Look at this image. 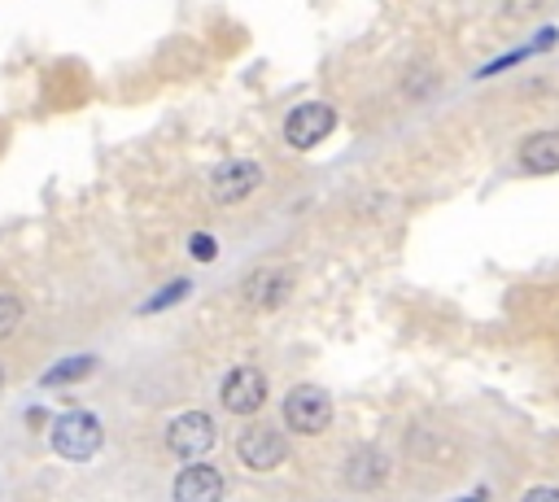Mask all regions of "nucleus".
Wrapping results in <instances>:
<instances>
[{"label": "nucleus", "instance_id": "1", "mask_svg": "<svg viewBox=\"0 0 559 502\" xmlns=\"http://www.w3.org/2000/svg\"><path fill=\"white\" fill-rule=\"evenodd\" d=\"M105 432H100V419L87 415V410H66L52 428H48V445L52 454L70 458V463H87L96 450H100Z\"/></svg>", "mask_w": 559, "mask_h": 502}, {"label": "nucleus", "instance_id": "2", "mask_svg": "<svg viewBox=\"0 0 559 502\" xmlns=\"http://www.w3.org/2000/svg\"><path fill=\"white\" fill-rule=\"evenodd\" d=\"M284 423L293 428V432H301V437H314V432H323L328 423H332V397L319 389V384H297V389H288V397H284Z\"/></svg>", "mask_w": 559, "mask_h": 502}, {"label": "nucleus", "instance_id": "3", "mask_svg": "<svg viewBox=\"0 0 559 502\" xmlns=\"http://www.w3.org/2000/svg\"><path fill=\"white\" fill-rule=\"evenodd\" d=\"M210 445H214V419H210L205 410H183V415L170 419V428H166V450H170L175 458L197 463Z\"/></svg>", "mask_w": 559, "mask_h": 502}, {"label": "nucleus", "instance_id": "4", "mask_svg": "<svg viewBox=\"0 0 559 502\" xmlns=\"http://www.w3.org/2000/svg\"><path fill=\"white\" fill-rule=\"evenodd\" d=\"M258 183H262V170H258V162H249V157H227V162H218V166L210 170V196H214L218 205L245 201Z\"/></svg>", "mask_w": 559, "mask_h": 502}, {"label": "nucleus", "instance_id": "5", "mask_svg": "<svg viewBox=\"0 0 559 502\" xmlns=\"http://www.w3.org/2000/svg\"><path fill=\"white\" fill-rule=\"evenodd\" d=\"M332 127H336V113H332L323 100H306V105H297V109L284 118V140H288L293 148H314L319 140L332 135Z\"/></svg>", "mask_w": 559, "mask_h": 502}, {"label": "nucleus", "instance_id": "6", "mask_svg": "<svg viewBox=\"0 0 559 502\" xmlns=\"http://www.w3.org/2000/svg\"><path fill=\"white\" fill-rule=\"evenodd\" d=\"M284 454H288V445L280 441V432L275 428H245L240 437H236V458L249 467V471H275L280 463H284Z\"/></svg>", "mask_w": 559, "mask_h": 502}, {"label": "nucleus", "instance_id": "7", "mask_svg": "<svg viewBox=\"0 0 559 502\" xmlns=\"http://www.w3.org/2000/svg\"><path fill=\"white\" fill-rule=\"evenodd\" d=\"M218 397H223V406H227L231 415H253V410L266 402V375L253 371V367H236V371H227Z\"/></svg>", "mask_w": 559, "mask_h": 502}, {"label": "nucleus", "instance_id": "8", "mask_svg": "<svg viewBox=\"0 0 559 502\" xmlns=\"http://www.w3.org/2000/svg\"><path fill=\"white\" fill-rule=\"evenodd\" d=\"M175 502H223V471L210 463H188L175 485H170Z\"/></svg>", "mask_w": 559, "mask_h": 502}, {"label": "nucleus", "instance_id": "9", "mask_svg": "<svg viewBox=\"0 0 559 502\" xmlns=\"http://www.w3.org/2000/svg\"><path fill=\"white\" fill-rule=\"evenodd\" d=\"M288 292H293V279H288V271H280V266H262V271H253V275L245 279V301H253L258 310L284 306Z\"/></svg>", "mask_w": 559, "mask_h": 502}, {"label": "nucleus", "instance_id": "10", "mask_svg": "<svg viewBox=\"0 0 559 502\" xmlns=\"http://www.w3.org/2000/svg\"><path fill=\"white\" fill-rule=\"evenodd\" d=\"M520 166L533 175H550L559 170V131H537L520 144Z\"/></svg>", "mask_w": 559, "mask_h": 502}, {"label": "nucleus", "instance_id": "11", "mask_svg": "<svg viewBox=\"0 0 559 502\" xmlns=\"http://www.w3.org/2000/svg\"><path fill=\"white\" fill-rule=\"evenodd\" d=\"M380 476H384V458H380L376 450H358V454L345 463V485H354V489H371Z\"/></svg>", "mask_w": 559, "mask_h": 502}, {"label": "nucleus", "instance_id": "12", "mask_svg": "<svg viewBox=\"0 0 559 502\" xmlns=\"http://www.w3.org/2000/svg\"><path fill=\"white\" fill-rule=\"evenodd\" d=\"M92 367H96L92 358H61V362H57V367L44 375V389H57V384H74V380H83Z\"/></svg>", "mask_w": 559, "mask_h": 502}, {"label": "nucleus", "instance_id": "13", "mask_svg": "<svg viewBox=\"0 0 559 502\" xmlns=\"http://www.w3.org/2000/svg\"><path fill=\"white\" fill-rule=\"evenodd\" d=\"M188 292V279H175L170 288H162V292H153L148 301H144V314H153V310H166V306H175L179 297Z\"/></svg>", "mask_w": 559, "mask_h": 502}, {"label": "nucleus", "instance_id": "14", "mask_svg": "<svg viewBox=\"0 0 559 502\" xmlns=\"http://www.w3.org/2000/svg\"><path fill=\"white\" fill-rule=\"evenodd\" d=\"M17 319H22V301L9 297V292H0V336H9L17 327Z\"/></svg>", "mask_w": 559, "mask_h": 502}, {"label": "nucleus", "instance_id": "15", "mask_svg": "<svg viewBox=\"0 0 559 502\" xmlns=\"http://www.w3.org/2000/svg\"><path fill=\"white\" fill-rule=\"evenodd\" d=\"M188 253H192V258H197V262H210V258H214V253H218V244H214V240H210V236H205V231H197V236H192V240H188Z\"/></svg>", "mask_w": 559, "mask_h": 502}, {"label": "nucleus", "instance_id": "16", "mask_svg": "<svg viewBox=\"0 0 559 502\" xmlns=\"http://www.w3.org/2000/svg\"><path fill=\"white\" fill-rule=\"evenodd\" d=\"M502 9H507V17H533L542 9V0H502Z\"/></svg>", "mask_w": 559, "mask_h": 502}, {"label": "nucleus", "instance_id": "17", "mask_svg": "<svg viewBox=\"0 0 559 502\" xmlns=\"http://www.w3.org/2000/svg\"><path fill=\"white\" fill-rule=\"evenodd\" d=\"M520 502H559V489H555V485H537V489H528Z\"/></svg>", "mask_w": 559, "mask_h": 502}, {"label": "nucleus", "instance_id": "18", "mask_svg": "<svg viewBox=\"0 0 559 502\" xmlns=\"http://www.w3.org/2000/svg\"><path fill=\"white\" fill-rule=\"evenodd\" d=\"M0 384H4V371H0Z\"/></svg>", "mask_w": 559, "mask_h": 502}]
</instances>
